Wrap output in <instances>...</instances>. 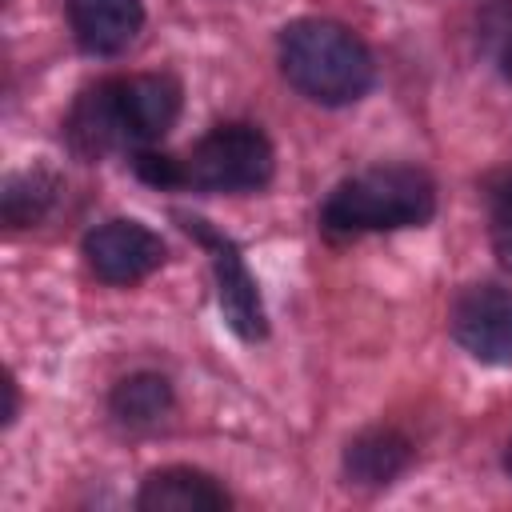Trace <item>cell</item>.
I'll return each instance as SVG.
<instances>
[{
    "label": "cell",
    "instance_id": "6da1fadb",
    "mask_svg": "<svg viewBox=\"0 0 512 512\" xmlns=\"http://www.w3.org/2000/svg\"><path fill=\"white\" fill-rule=\"evenodd\" d=\"M280 68L288 84L328 108L356 104L376 76L372 52L336 20H296L280 32Z\"/></svg>",
    "mask_w": 512,
    "mask_h": 512
},
{
    "label": "cell",
    "instance_id": "7a4b0ae2",
    "mask_svg": "<svg viewBox=\"0 0 512 512\" xmlns=\"http://www.w3.org/2000/svg\"><path fill=\"white\" fill-rule=\"evenodd\" d=\"M436 212V188L420 168L388 164L368 168L344 184H336L324 200V228L328 232H396V228H420Z\"/></svg>",
    "mask_w": 512,
    "mask_h": 512
},
{
    "label": "cell",
    "instance_id": "3957f363",
    "mask_svg": "<svg viewBox=\"0 0 512 512\" xmlns=\"http://www.w3.org/2000/svg\"><path fill=\"white\" fill-rule=\"evenodd\" d=\"M184 184L204 192H252L272 180L276 156L260 128L220 124L184 160Z\"/></svg>",
    "mask_w": 512,
    "mask_h": 512
},
{
    "label": "cell",
    "instance_id": "277c9868",
    "mask_svg": "<svg viewBox=\"0 0 512 512\" xmlns=\"http://www.w3.org/2000/svg\"><path fill=\"white\" fill-rule=\"evenodd\" d=\"M452 336L480 364H512V292L496 284H476L452 304Z\"/></svg>",
    "mask_w": 512,
    "mask_h": 512
},
{
    "label": "cell",
    "instance_id": "5b68a950",
    "mask_svg": "<svg viewBox=\"0 0 512 512\" xmlns=\"http://www.w3.org/2000/svg\"><path fill=\"white\" fill-rule=\"evenodd\" d=\"M84 260L104 284H136L164 264V240L140 220H108L84 236Z\"/></svg>",
    "mask_w": 512,
    "mask_h": 512
},
{
    "label": "cell",
    "instance_id": "8992f818",
    "mask_svg": "<svg viewBox=\"0 0 512 512\" xmlns=\"http://www.w3.org/2000/svg\"><path fill=\"white\" fill-rule=\"evenodd\" d=\"M108 92L124 140L136 144L160 140L180 116V84L172 76H156V72L124 76V80H108Z\"/></svg>",
    "mask_w": 512,
    "mask_h": 512
},
{
    "label": "cell",
    "instance_id": "52a82bcc",
    "mask_svg": "<svg viewBox=\"0 0 512 512\" xmlns=\"http://www.w3.org/2000/svg\"><path fill=\"white\" fill-rule=\"evenodd\" d=\"M188 228H196L208 244H212V272H216V296H220V312L228 320V328L240 336V340H260L268 332L264 324V304H260V288H256V276L248 272V264L240 260V252L212 236L204 228V220H188Z\"/></svg>",
    "mask_w": 512,
    "mask_h": 512
},
{
    "label": "cell",
    "instance_id": "ba28073f",
    "mask_svg": "<svg viewBox=\"0 0 512 512\" xmlns=\"http://www.w3.org/2000/svg\"><path fill=\"white\" fill-rule=\"evenodd\" d=\"M68 24L84 52L116 56L144 28L140 0H68Z\"/></svg>",
    "mask_w": 512,
    "mask_h": 512
},
{
    "label": "cell",
    "instance_id": "9c48e42d",
    "mask_svg": "<svg viewBox=\"0 0 512 512\" xmlns=\"http://www.w3.org/2000/svg\"><path fill=\"white\" fill-rule=\"evenodd\" d=\"M228 504V492L200 468H160L136 496L144 512H224Z\"/></svg>",
    "mask_w": 512,
    "mask_h": 512
},
{
    "label": "cell",
    "instance_id": "30bf717a",
    "mask_svg": "<svg viewBox=\"0 0 512 512\" xmlns=\"http://www.w3.org/2000/svg\"><path fill=\"white\" fill-rule=\"evenodd\" d=\"M408 460H412V444H408L400 432H392V428H372V432H364V436H356V440L348 444V452H344V472H348L352 484L376 488V484L396 480V476L408 468Z\"/></svg>",
    "mask_w": 512,
    "mask_h": 512
},
{
    "label": "cell",
    "instance_id": "8fae6325",
    "mask_svg": "<svg viewBox=\"0 0 512 512\" xmlns=\"http://www.w3.org/2000/svg\"><path fill=\"white\" fill-rule=\"evenodd\" d=\"M108 404L120 424H152L172 408V384L156 372H136L112 388Z\"/></svg>",
    "mask_w": 512,
    "mask_h": 512
},
{
    "label": "cell",
    "instance_id": "7c38bea8",
    "mask_svg": "<svg viewBox=\"0 0 512 512\" xmlns=\"http://www.w3.org/2000/svg\"><path fill=\"white\" fill-rule=\"evenodd\" d=\"M56 200V180L44 176V172H24V176H12L8 188H4V220L12 228H24V224H36L48 204Z\"/></svg>",
    "mask_w": 512,
    "mask_h": 512
},
{
    "label": "cell",
    "instance_id": "4fadbf2b",
    "mask_svg": "<svg viewBox=\"0 0 512 512\" xmlns=\"http://www.w3.org/2000/svg\"><path fill=\"white\" fill-rule=\"evenodd\" d=\"M488 200H492V252L512 272V172L492 184Z\"/></svg>",
    "mask_w": 512,
    "mask_h": 512
},
{
    "label": "cell",
    "instance_id": "5bb4252c",
    "mask_svg": "<svg viewBox=\"0 0 512 512\" xmlns=\"http://www.w3.org/2000/svg\"><path fill=\"white\" fill-rule=\"evenodd\" d=\"M136 172H140L144 180H152V184H184V164L172 160V156H152V152H144V156H136Z\"/></svg>",
    "mask_w": 512,
    "mask_h": 512
},
{
    "label": "cell",
    "instance_id": "9a60e30c",
    "mask_svg": "<svg viewBox=\"0 0 512 512\" xmlns=\"http://www.w3.org/2000/svg\"><path fill=\"white\" fill-rule=\"evenodd\" d=\"M492 52H496V64L504 72V80L512 84V8H504L496 20H492Z\"/></svg>",
    "mask_w": 512,
    "mask_h": 512
},
{
    "label": "cell",
    "instance_id": "2e32d148",
    "mask_svg": "<svg viewBox=\"0 0 512 512\" xmlns=\"http://www.w3.org/2000/svg\"><path fill=\"white\" fill-rule=\"evenodd\" d=\"M504 468H508V476H512V440H508V452H504Z\"/></svg>",
    "mask_w": 512,
    "mask_h": 512
}]
</instances>
